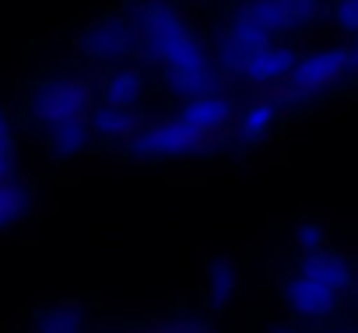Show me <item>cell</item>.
I'll return each instance as SVG.
<instances>
[{
  "label": "cell",
  "mask_w": 358,
  "mask_h": 333,
  "mask_svg": "<svg viewBox=\"0 0 358 333\" xmlns=\"http://www.w3.org/2000/svg\"><path fill=\"white\" fill-rule=\"evenodd\" d=\"M22 211H25V190L15 183H0V228L18 221Z\"/></svg>",
  "instance_id": "8992f818"
},
{
  "label": "cell",
  "mask_w": 358,
  "mask_h": 333,
  "mask_svg": "<svg viewBox=\"0 0 358 333\" xmlns=\"http://www.w3.org/2000/svg\"><path fill=\"white\" fill-rule=\"evenodd\" d=\"M137 98H141V77L130 74V71H116L109 77V84H106V105L130 109Z\"/></svg>",
  "instance_id": "5b68a950"
},
{
  "label": "cell",
  "mask_w": 358,
  "mask_h": 333,
  "mask_svg": "<svg viewBox=\"0 0 358 333\" xmlns=\"http://www.w3.org/2000/svg\"><path fill=\"white\" fill-rule=\"evenodd\" d=\"M8 165H11V130H8L4 112H0V183L8 176Z\"/></svg>",
  "instance_id": "ba28073f"
},
{
  "label": "cell",
  "mask_w": 358,
  "mask_h": 333,
  "mask_svg": "<svg viewBox=\"0 0 358 333\" xmlns=\"http://www.w3.org/2000/svg\"><path fill=\"white\" fill-rule=\"evenodd\" d=\"M229 102L215 98V95H197L176 119L155 123L148 130L137 133V151L141 154H187L197 151L208 137H215L225 123H229Z\"/></svg>",
  "instance_id": "7a4b0ae2"
},
{
  "label": "cell",
  "mask_w": 358,
  "mask_h": 333,
  "mask_svg": "<svg viewBox=\"0 0 358 333\" xmlns=\"http://www.w3.org/2000/svg\"><path fill=\"white\" fill-rule=\"evenodd\" d=\"M144 39L151 46V53L169 67V77L176 88L190 91L194 98L197 95H208V84H211V71H208V60L197 46V39L179 25V18L169 11V8H151L148 18H144Z\"/></svg>",
  "instance_id": "6da1fadb"
},
{
  "label": "cell",
  "mask_w": 358,
  "mask_h": 333,
  "mask_svg": "<svg viewBox=\"0 0 358 333\" xmlns=\"http://www.w3.org/2000/svg\"><path fill=\"white\" fill-rule=\"evenodd\" d=\"M232 291H236V267L232 263H215V270H211V284H208V295H211V302H229L232 298Z\"/></svg>",
  "instance_id": "52a82bcc"
},
{
  "label": "cell",
  "mask_w": 358,
  "mask_h": 333,
  "mask_svg": "<svg viewBox=\"0 0 358 333\" xmlns=\"http://www.w3.org/2000/svg\"><path fill=\"white\" fill-rule=\"evenodd\" d=\"M36 112L46 123L57 151H78L88 137L85 91L74 81H50L36 95Z\"/></svg>",
  "instance_id": "3957f363"
},
{
  "label": "cell",
  "mask_w": 358,
  "mask_h": 333,
  "mask_svg": "<svg viewBox=\"0 0 358 333\" xmlns=\"http://www.w3.org/2000/svg\"><path fill=\"white\" fill-rule=\"evenodd\" d=\"M274 105L271 102H253L243 116H239V137L246 140V144H253V140H264L267 133H271V123H274Z\"/></svg>",
  "instance_id": "277c9868"
},
{
  "label": "cell",
  "mask_w": 358,
  "mask_h": 333,
  "mask_svg": "<svg viewBox=\"0 0 358 333\" xmlns=\"http://www.w3.org/2000/svg\"><path fill=\"white\" fill-rule=\"evenodd\" d=\"M43 333H85V330H81V323H78L74 316H60V312H57V316L46 319Z\"/></svg>",
  "instance_id": "9c48e42d"
}]
</instances>
